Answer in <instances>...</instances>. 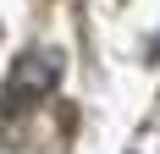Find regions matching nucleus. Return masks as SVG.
Instances as JSON below:
<instances>
[{"label":"nucleus","mask_w":160,"mask_h":154,"mask_svg":"<svg viewBox=\"0 0 160 154\" xmlns=\"http://www.w3.org/2000/svg\"><path fill=\"white\" fill-rule=\"evenodd\" d=\"M55 83H61V55H55V50H33V55H22V61L11 66V77H6V94H0V105H6V110H17V105H33V99H44Z\"/></svg>","instance_id":"f257e3e1"}]
</instances>
